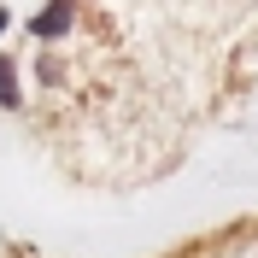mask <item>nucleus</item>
Instances as JSON below:
<instances>
[{"mask_svg": "<svg viewBox=\"0 0 258 258\" xmlns=\"http://www.w3.org/2000/svg\"><path fill=\"white\" fill-rule=\"evenodd\" d=\"M71 12H77V0H53L47 12L35 18V35H59L64 24H71Z\"/></svg>", "mask_w": 258, "mask_h": 258, "instance_id": "1", "label": "nucleus"}, {"mask_svg": "<svg viewBox=\"0 0 258 258\" xmlns=\"http://www.w3.org/2000/svg\"><path fill=\"white\" fill-rule=\"evenodd\" d=\"M0 106H18V77H12V59H0Z\"/></svg>", "mask_w": 258, "mask_h": 258, "instance_id": "2", "label": "nucleus"}, {"mask_svg": "<svg viewBox=\"0 0 258 258\" xmlns=\"http://www.w3.org/2000/svg\"><path fill=\"white\" fill-rule=\"evenodd\" d=\"M0 30H6V12H0Z\"/></svg>", "mask_w": 258, "mask_h": 258, "instance_id": "3", "label": "nucleus"}]
</instances>
